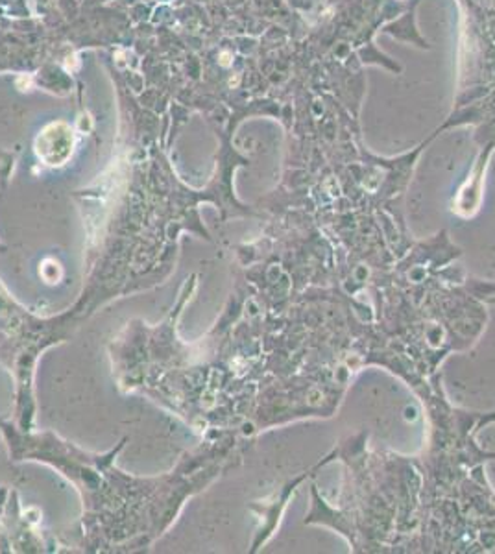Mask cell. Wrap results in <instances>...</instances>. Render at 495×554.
Listing matches in <instances>:
<instances>
[{"label":"cell","mask_w":495,"mask_h":554,"mask_svg":"<svg viewBox=\"0 0 495 554\" xmlns=\"http://www.w3.org/2000/svg\"><path fill=\"white\" fill-rule=\"evenodd\" d=\"M37 155L46 165H63L72 154V132L63 122L50 124L37 137Z\"/></svg>","instance_id":"obj_1"}]
</instances>
